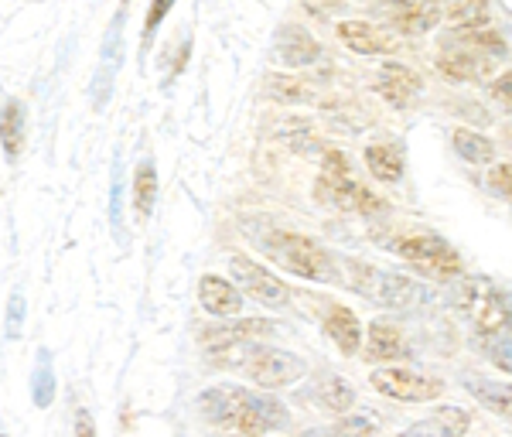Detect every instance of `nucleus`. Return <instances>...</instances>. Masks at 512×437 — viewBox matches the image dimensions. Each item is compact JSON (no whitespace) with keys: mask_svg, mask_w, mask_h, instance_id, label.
<instances>
[{"mask_svg":"<svg viewBox=\"0 0 512 437\" xmlns=\"http://www.w3.org/2000/svg\"><path fill=\"white\" fill-rule=\"evenodd\" d=\"M315 192H318L321 202L335 205V209H345V212H362V216H373V212L386 209V202L379 199L376 192H369L366 185H359V181L352 178L349 158H345L342 151H325Z\"/></svg>","mask_w":512,"mask_h":437,"instance_id":"1","label":"nucleus"},{"mask_svg":"<svg viewBox=\"0 0 512 437\" xmlns=\"http://www.w3.org/2000/svg\"><path fill=\"white\" fill-rule=\"evenodd\" d=\"M263 250L270 260H277L284 270H291L297 277L308 280H335V260L318 239L301 236V233H287V229H274L263 239Z\"/></svg>","mask_w":512,"mask_h":437,"instance_id":"2","label":"nucleus"},{"mask_svg":"<svg viewBox=\"0 0 512 437\" xmlns=\"http://www.w3.org/2000/svg\"><path fill=\"white\" fill-rule=\"evenodd\" d=\"M345 274H349V284L359 294L373 298L376 304H386V308H410V304L424 301L427 291L417 284V280L403 277V274H390V270L369 267V263H355L345 260Z\"/></svg>","mask_w":512,"mask_h":437,"instance_id":"3","label":"nucleus"},{"mask_svg":"<svg viewBox=\"0 0 512 437\" xmlns=\"http://www.w3.org/2000/svg\"><path fill=\"white\" fill-rule=\"evenodd\" d=\"M277 325L267 318H239L233 325H209L198 332V342L216 362H233V356H246L256 338L274 335Z\"/></svg>","mask_w":512,"mask_h":437,"instance_id":"4","label":"nucleus"},{"mask_svg":"<svg viewBox=\"0 0 512 437\" xmlns=\"http://www.w3.org/2000/svg\"><path fill=\"white\" fill-rule=\"evenodd\" d=\"M393 253H400L403 260L417 263L420 270L434 277H454L461 270V257L451 250V243H444L434 233H407L393 239Z\"/></svg>","mask_w":512,"mask_h":437,"instance_id":"5","label":"nucleus"},{"mask_svg":"<svg viewBox=\"0 0 512 437\" xmlns=\"http://www.w3.org/2000/svg\"><path fill=\"white\" fill-rule=\"evenodd\" d=\"M465 311L472 315L475 328L485 335H499L509 328V294L499 291L492 280H468L465 284Z\"/></svg>","mask_w":512,"mask_h":437,"instance_id":"6","label":"nucleus"},{"mask_svg":"<svg viewBox=\"0 0 512 437\" xmlns=\"http://www.w3.org/2000/svg\"><path fill=\"white\" fill-rule=\"evenodd\" d=\"M243 359H246V373H250L253 383L267 386V390L291 386L308 373V362L284 349H246Z\"/></svg>","mask_w":512,"mask_h":437,"instance_id":"7","label":"nucleus"},{"mask_svg":"<svg viewBox=\"0 0 512 437\" xmlns=\"http://www.w3.org/2000/svg\"><path fill=\"white\" fill-rule=\"evenodd\" d=\"M369 386L383 397H393V400H403V403H427V400H437L444 393V383L441 379H431V376H420L414 369H400V366H386V369H376L369 376Z\"/></svg>","mask_w":512,"mask_h":437,"instance_id":"8","label":"nucleus"},{"mask_svg":"<svg viewBox=\"0 0 512 437\" xmlns=\"http://www.w3.org/2000/svg\"><path fill=\"white\" fill-rule=\"evenodd\" d=\"M229 274H233V280H236L233 287L239 294L267 304V308H284L287 298H291V291H287L284 280L274 277L267 267H260V263L250 260V257H233V260H229Z\"/></svg>","mask_w":512,"mask_h":437,"instance_id":"9","label":"nucleus"},{"mask_svg":"<svg viewBox=\"0 0 512 437\" xmlns=\"http://www.w3.org/2000/svg\"><path fill=\"white\" fill-rule=\"evenodd\" d=\"M376 89L390 106H396V110H407L410 100L420 93V76L400 62H386L376 76Z\"/></svg>","mask_w":512,"mask_h":437,"instance_id":"10","label":"nucleus"},{"mask_svg":"<svg viewBox=\"0 0 512 437\" xmlns=\"http://www.w3.org/2000/svg\"><path fill=\"white\" fill-rule=\"evenodd\" d=\"M321 59V45L315 35H308L297 24H284L277 35V62L287 69H304V65H315Z\"/></svg>","mask_w":512,"mask_h":437,"instance_id":"11","label":"nucleus"},{"mask_svg":"<svg viewBox=\"0 0 512 437\" xmlns=\"http://www.w3.org/2000/svg\"><path fill=\"white\" fill-rule=\"evenodd\" d=\"M198 298H202V308L216 318H236L239 311H243V294L233 287V280L216 277V274L202 277V284H198Z\"/></svg>","mask_w":512,"mask_h":437,"instance_id":"12","label":"nucleus"},{"mask_svg":"<svg viewBox=\"0 0 512 437\" xmlns=\"http://www.w3.org/2000/svg\"><path fill=\"white\" fill-rule=\"evenodd\" d=\"M472 427V414L461 407H441L431 417L417 420L414 427H407L400 437H461Z\"/></svg>","mask_w":512,"mask_h":437,"instance_id":"13","label":"nucleus"},{"mask_svg":"<svg viewBox=\"0 0 512 437\" xmlns=\"http://www.w3.org/2000/svg\"><path fill=\"white\" fill-rule=\"evenodd\" d=\"M325 332L335 338V345L345 352V356H355L362 345V321L355 318L352 308H345V304H332L325 315Z\"/></svg>","mask_w":512,"mask_h":437,"instance_id":"14","label":"nucleus"},{"mask_svg":"<svg viewBox=\"0 0 512 437\" xmlns=\"http://www.w3.org/2000/svg\"><path fill=\"white\" fill-rule=\"evenodd\" d=\"M338 38L359 55H376V52H390L393 38H386L383 31H376L373 24L366 21H342L338 24Z\"/></svg>","mask_w":512,"mask_h":437,"instance_id":"15","label":"nucleus"},{"mask_svg":"<svg viewBox=\"0 0 512 437\" xmlns=\"http://www.w3.org/2000/svg\"><path fill=\"white\" fill-rule=\"evenodd\" d=\"M366 352H369V359H403L407 342H403L400 328L390 325L386 318H376L366 332Z\"/></svg>","mask_w":512,"mask_h":437,"instance_id":"16","label":"nucleus"},{"mask_svg":"<svg viewBox=\"0 0 512 437\" xmlns=\"http://www.w3.org/2000/svg\"><path fill=\"white\" fill-rule=\"evenodd\" d=\"M315 400L328 410V414L345 417L355 407V386L342 376H321L315 386Z\"/></svg>","mask_w":512,"mask_h":437,"instance_id":"17","label":"nucleus"},{"mask_svg":"<svg viewBox=\"0 0 512 437\" xmlns=\"http://www.w3.org/2000/svg\"><path fill=\"white\" fill-rule=\"evenodd\" d=\"M441 11L444 7L437 4H400L393 7V24L403 35H424V31H431L441 21Z\"/></svg>","mask_w":512,"mask_h":437,"instance_id":"18","label":"nucleus"},{"mask_svg":"<svg viewBox=\"0 0 512 437\" xmlns=\"http://www.w3.org/2000/svg\"><path fill=\"white\" fill-rule=\"evenodd\" d=\"M0 147L11 161L24 151V106L18 100L4 103L0 110Z\"/></svg>","mask_w":512,"mask_h":437,"instance_id":"19","label":"nucleus"},{"mask_svg":"<svg viewBox=\"0 0 512 437\" xmlns=\"http://www.w3.org/2000/svg\"><path fill=\"white\" fill-rule=\"evenodd\" d=\"M263 89H267V96L274 103H287V106L315 100V89H311V82H304L297 76H267V79H263Z\"/></svg>","mask_w":512,"mask_h":437,"instance_id":"20","label":"nucleus"},{"mask_svg":"<svg viewBox=\"0 0 512 437\" xmlns=\"http://www.w3.org/2000/svg\"><path fill=\"white\" fill-rule=\"evenodd\" d=\"M154 202H158V171H154V161H140L134 171V209L140 219H147L154 212Z\"/></svg>","mask_w":512,"mask_h":437,"instance_id":"21","label":"nucleus"},{"mask_svg":"<svg viewBox=\"0 0 512 437\" xmlns=\"http://www.w3.org/2000/svg\"><path fill=\"white\" fill-rule=\"evenodd\" d=\"M454 151L461 154L468 164H489L495 158V144L485 134H475L472 127H458L451 134Z\"/></svg>","mask_w":512,"mask_h":437,"instance_id":"22","label":"nucleus"},{"mask_svg":"<svg viewBox=\"0 0 512 437\" xmlns=\"http://www.w3.org/2000/svg\"><path fill=\"white\" fill-rule=\"evenodd\" d=\"M366 164L379 181H386V185H396V181L403 178V158H400V151L390 144L366 147Z\"/></svg>","mask_w":512,"mask_h":437,"instance_id":"23","label":"nucleus"},{"mask_svg":"<svg viewBox=\"0 0 512 437\" xmlns=\"http://www.w3.org/2000/svg\"><path fill=\"white\" fill-rule=\"evenodd\" d=\"M379 431V417L376 410H362V414L342 417L335 427H325V431L304 434V437H373Z\"/></svg>","mask_w":512,"mask_h":437,"instance_id":"24","label":"nucleus"},{"mask_svg":"<svg viewBox=\"0 0 512 437\" xmlns=\"http://www.w3.org/2000/svg\"><path fill=\"white\" fill-rule=\"evenodd\" d=\"M458 41L465 45V52H472V55H478V52H489V55H495V52H506V41H502V35L499 31H489L485 24H478V28H458Z\"/></svg>","mask_w":512,"mask_h":437,"instance_id":"25","label":"nucleus"},{"mask_svg":"<svg viewBox=\"0 0 512 437\" xmlns=\"http://www.w3.org/2000/svg\"><path fill=\"white\" fill-rule=\"evenodd\" d=\"M437 69H441L444 76L458 79V82H468V79H475L478 72H482V59L461 48V52H448V55H441V59H437Z\"/></svg>","mask_w":512,"mask_h":437,"instance_id":"26","label":"nucleus"},{"mask_svg":"<svg viewBox=\"0 0 512 437\" xmlns=\"http://www.w3.org/2000/svg\"><path fill=\"white\" fill-rule=\"evenodd\" d=\"M465 386H468V393H475L482 403H489V407L495 410L499 417H509V386H499V383H489V379H465Z\"/></svg>","mask_w":512,"mask_h":437,"instance_id":"27","label":"nucleus"},{"mask_svg":"<svg viewBox=\"0 0 512 437\" xmlns=\"http://www.w3.org/2000/svg\"><path fill=\"white\" fill-rule=\"evenodd\" d=\"M31 397H35V407H48V403L55 400V373H52V356H48V349L38 352L35 379H31Z\"/></svg>","mask_w":512,"mask_h":437,"instance_id":"28","label":"nucleus"},{"mask_svg":"<svg viewBox=\"0 0 512 437\" xmlns=\"http://www.w3.org/2000/svg\"><path fill=\"white\" fill-rule=\"evenodd\" d=\"M441 18H451L461 28H478L485 18H489V7L485 4H454L448 11H441Z\"/></svg>","mask_w":512,"mask_h":437,"instance_id":"29","label":"nucleus"},{"mask_svg":"<svg viewBox=\"0 0 512 437\" xmlns=\"http://www.w3.org/2000/svg\"><path fill=\"white\" fill-rule=\"evenodd\" d=\"M24 311H28V308H24V298H21V294H14L11 304H7V335H11V338H18V335H21Z\"/></svg>","mask_w":512,"mask_h":437,"instance_id":"30","label":"nucleus"},{"mask_svg":"<svg viewBox=\"0 0 512 437\" xmlns=\"http://www.w3.org/2000/svg\"><path fill=\"white\" fill-rule=\"evenodd\" d=\"M492 188L502 195V199H509V164H499V168H492Z\"/></svg>","mask_w":512,"mask_h":437,"instance_id":"31","label":"nucleus"},{"mask_svg":"<svg viewBox=\"0 0 512 437\" xmlns=\"http://www.w3.org/2000/svg\"><path fill=\"white\" fill-rule=\"evenodd\" d=\"M72 437H96V424L89 410H76V434Z\"/></svg>","mask_w":512,"mask_h":437,"instance_id":"32","label":"nucleus"},{"mask_svg":"<svg viewBox=\"0 0 512 437\" xmlns=\"http://www.w3.org/2000/svg\"><path fill=\"white\" fill-rule=\"evenodd\" d=\"M171 11V4H164V0H158V4L151 7V18H147V35H144V45L151 41V35H154V28H158V21L164 18V14Z\"/></svg>","mask_w":512,"mask_h":437,"instance_id":"33","label":"nucleus"},{"mask_svg":"<svg viewBox=\"0 0 512 437\" xmlns=\"http://www.w3.org/2000/svg\"><path fill=\"white\" fill-rule=\"evenodd\" d=\"M492 93H495V96H499V100H502V103H506V106H509V69H506V72H502V76H499V79H495V82H492Z\"/></svg>","mask_w":512,"mask_h":437,"instance_id":"34","label":"nucleus"},{"mask_svg":"<svg viewBox=\"0 0 512 437\" xmlns=\"http://www.w3.org/2000/svg\"><path fill=\"white\" fill-rule=\"evenodd\" d=\"M0 437H7V434H0Z\"/></svg>","mask_w":512,"mask_h":437,"instance_id":"35","label":"nucleus"}]
</instances>
